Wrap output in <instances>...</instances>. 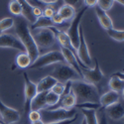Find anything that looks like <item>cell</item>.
<instances>
[{
	"label": "cell",
	"mask_w": 124,
	"mask_h": 124,
	"mask_svg": "<svg viewBox=\"0 0 124 124\" xmlns=\"http://www.w3.org/2000/svg\"><path fill=\"white\" fill-rule=\"evenodd\" d=\"M15 24V32L18 37V39L21 41V43L26 49V53L29 55L31 61L33 62L40 56V51L35 43V40L32 36L30 30V26L28 24V21L22 16H17L16 19H14Z\"/></svg>",
	"instance_id": "obj_1"
},
{
	"label": "cell",
	"mask_w": 124,
	"mask_h": 124,
	"mask_svg": "<svg viewBox=\"0 0 124 124\" xmlns=\"http://www.w3.org/2000/svg\"><path fill=\"white\" fill-rule=\"evenodd\" d=\"M70 89L77 97V101L81 102H99V93L96 85L88 84L84 79L70 81Z\"/></svg>",
	"instance_id": "obj_2"
},
{
	"label": "cell",
	"mask_w": 124,
	"mask_h": 124,
	"mask_svg": "<svg viewBox=\"0 0 124 124\" xmlns=\"http://www.w3.org/2000/svg\"><path fill=\"white\" fill-rule=\"evenodd\" d=\"M41 113V120L44 123H52V122H57V121H62L70 119L77 115V109H64V108H55V109H50V108H45L40 111Z\"/></svg>",
	"instance_id": "obj_3"
},
{
	"label": "cell",
	"mask_w": 124,
	"mask_h": 124,
	"mask_svg": "<svg viewBox=\"0 0 124 124\" xmlns=\"http://www.w3.org/2000/svg\"><path fill=\"white\" fill-rule=\"evenodd\" d=\"M35 43L40 50H45L53 47L56 43V35L51 28H40L31 31Z\"/></svg>",
	"instance_id": "obj_4"
},
{
	"label": "cell",
	"mask_w": 124,
	"mask_h": 124,
	"mask_svg": "<svg viewBox=\"0 0 124 124\" xmlns=\"http://www.w3.org/2000/svg\"><path fill=\"white\" fill-rule=\"evenodd\" d=\"M65 59L61 51H50L46 54L40 55L29 67L30 69H42L54 64L64 63Z\"/></svg>",
	"instance_id": "obj_5"
},
{
	"label": "cell",
	"mask_w": 124,
	"mask_h": 124,
	"mask_svg": "<svg viewBox=\"0 0 124 124\" xmlns=\"http://www.w3.org/2000/svg\"><path fill=\"white\" fill-rule=\"evenodd\" d=\"M51 76L55 78L58 81L63 82V84H66L67 81L80 79L81 78V76L74 68H71L68 64H63V63H60V65H58L54 69Z\"/></svg>",
	"instance_id": "obj_6"
},
{
	"label": "cell",
	"mask_w": 124,
	"mask_h": 124,
	"mask_svg": "<svg viewBox=\"0 0 124 124\" xmlns=\"http://www.w3.org/2000/svg\"><path fill=\"white\" fill-rule=\"evenodd\" d=\"M88 8L86 6H85L84 8H81L79 10V12L77 13V15H75V17L73 18V21L70 24L69 28H68V36L70 38V41L73 47L78 50V44H79V27H80V22L81 19L84 17L85 13L86 12V10Z\"/></svg>",
	"instance_id": "obj_7"
},
{
	"label": "cell",
	"mask_w": 124,
	"mask_h": 124,
	"mask_svg": "<svg viewBox=\"0 0 124 124\" xmlns=\"http://www.w3.org/2000/svg\"><path fill=\"white\" fill-rule=\"evenodd\" d=\"M77 52H78V58L80 61L81 65L85 68H90L92 59L88 50V46L85 37L84 30H82V26L79 27V44Z\"/></svg>",
	"instance_id": "obj_8"
},
{
	"label": "cell",
	"mask_w": 124,
	"mask_h": 124,
	"mask_svg": "<svg viewBox=\"0 0 124 124\" xmlns=\"http://www.w3.org/2000/svg\"><path fill=\"white\" fill-rule=\"evenodd\" d=\"M23 77H24V112L26 114H28L30 112L31 101L38 93L37 84H35L34 81H32L29 78L27 73H24Z\"/></svg>",
	"instance_id": "obj_9"
},
{
	"label": "cell",
	"mask_w": 124,
	"mask_h": 124,
	"mask_svg": "<svg viewBox=\"0 0 124 124\" xmlns=\"http://www.w3.org/2000/svg\"><path fill=\"white\" fill-rule=\"evenodd\" d=\"M81 77L85 81L91 85H96L103 78V73L97 60H94V68H81Z\"/></svg>",
	"instance_id": "obj_10"
},
{
	"label": "cell",
	"mask_w": 124,
	"mask_h": 124,
	"mask_svg": "<svg viewBox=\"0 0 124 124\" xmlns=\"http://www.w3.org/2000/svg\"><path fill=\"white\" fill-rule=\"evenodd\" d=\"M0 48H10L19 51L20 53H26V49L18 39L17 36L13 34L3 33L0 35Z\"/></svg>",
	"instance_id": "obj_11"
},
{
	"label": "cell",
	"mask_w": 124,
	"mask_h": 124,
	"mask_svg": "<svg viewBox=\"0 0 124 124\" xmlns=\"http://www.w3.org/2000/svg\"><path fill=\"white\" fill-rule=\"evenodd\" d=\"M0 116L5 124H14L21 118L18 110L9 107L1 99H0Z\"/></svg>",
	"instance_id": "obj_12"
},
{
	"label": "cell",
	"mask_w": 124,
	"mask_h": 124,
	"mask_svg": "<svg viewBox=\"0 0 124 124\" xmlns=\"http://www.w3.org/2000/svg\"><path fill=\"white\" fill-rule=\"evenodd\" d=\"M60 49H61L60 50L61 53L63 54V56H64L65 62H67V64L69 66H70L71 68H74L78 71V73L81 76V68H85V67L81 65V63H80V61L78 60V58L70 50H69V49H67L65 47L60 46Z\"/></svg>",
	"instance_id": "obj_13"
},
{
	"label": "cell",
	"mask_w": 124,
	"mask_h": 124,
	"mask_svg": "<svg viewBox=\"0 0 124 124\" xmlns=\"http://www.w3.org/2000/svg\"><path fill=\"white\" fill-rule=\"evenodd\" d=\"M105 114L112 120H120L124 118V102L120 100L114 104L104 108Z\"/></svg>",
	"instance_id": "obj_14"
},
{
	"label": "cell",
	"mask_w": 124,
	"mask_h": 124,
	"mask_svg": "<svg viewBox=\"0 0 124 124\" xmlns=\"http://www.w3.org/2000/svg\"><path fill=\"white\" fill-rule=\"evenodd\" d=\"M120 98V94L116 91L109 90L103 93L101 96H99V103L102 108H106L114 103L118 102Z\"/></svg>",
	"instance_id": "obj_15"
},
{
	"label": "cell",
	"mask_w": 124,
	"mask_h": 124,
	"mask_svg": "<svg viewBox=\"0 0 124 124\" xmlns=\"http://www.w3.org/2000/svg\"><path fill=\"white\" fill-rule=\"evenodd\" d=\"M47 92H38L35 95V97L31 101L30 105V111L35 110V111H41L42 109H45L47 107V102H46V95Z\"/></svg>",
	"instance_id": "obj_16"
},
{
	"label": "cell",
	"mask_w": 124,
	"mask_h": 124,
	"mask_svg": "<svg viewBox=\"0 0 124 124\" xmlns=\"http://www.w3.org/2000/svg\"><path fill=\"white\" fill-rule=\"evenodd\" d=\"M94 9H95V13H96V16L98 18L100 26L105 31L110 29V28H112L113 27V22H112L111 18L108 16V14L105 11H103L102 9H100L97 5L94 7Z\"/></svg>",
	"instance_id": "obj_17"
},
{
	"label": "cell",
	"mask_w": 124,
	"mask_h": 124,
	"mask_svg": "<svg viewBox=\"0 0 124 124\" xmlns=\"http://www.w3.org/2000/svg\"><path fill=\"white\" fill-rule=\"evenodd\" d=\"M57 81L58 80L52 76H47V77L43 78L42 79H40V81L37 84V91L38 92L49 91L57 84Z\"/></svg>",
	"instance_id": "obj_18"
},
{
	"label": "cell",
	"mask_w": 124,
	"mask_h": 124,
	"mask_svg": "<svg viewBox=\"0 0 124 124\" xmlns=\"http://www.w3.org/2000/svg\"><path fill=\"white\" fill-rule=\"evenodd\" d=\"M18 2L21 5V8H22V17H24L28 23H31L32 25L35 21H36V17L33 15V7L31 6L26 0H18Z\"/></svg>",
	"instance_id": "obj_19"
},
{
	"label": "cell",
	"mask_w": 124,
	"mask_h": 124,
	"mask_svg": "<svg viewBox=\"0 0 124 124\" xmlns=\"http://www.w3.org/2000/svg\"><path fill=\"white\" fill-rule=\"evenodd\" d=\"M52 27H55L58 28V26H56L53 21H52L51 18H47L45 16H41L39 18L36 19V21L30 26V30H35V29H40V28H52ZM59 29V28H58Z\"/></svg>",
	"instance_id": "obj_20"
},
{
	"label": "cell",
	"mask_w": 124,
	"mask_h": 124,
	"mask_svg": "<svg viewBox=\"0 0 124 124\" xmlns=\"http://www.w3.org/2000/svg\"><path fill=\"white\" fill-rule=\"evenodd\" d=\"M57 12L67 22V21H70V20H71L75 17V15H76V9L74 7L68 5V4H64V5H62L59 8V10Z\"/></svg>",
	"instance_id": "obj_21"
},
{
	"label": "cell",
	"mask_w": 124,
	"mask_h": 124,
	"mask_svg": "<svg viewBox=\"0 0 124 124\" xmlns=\"http://www.w3.org/2000/svg\"><path fill=\"white\" fill-rule=\"evenodd\" d=\"M108 85L110 87V90L116 91L118 93H120V92L124 90V79H121L115 75H112L108 81Z\"/></svg>",
	"instance_id": "obj_22"
},
{
	"label": "cell",
	"mask_w": 124,
	"mask_h": 124,
	"mask_svg": "<svg viewBox=\"0 0 124 124\" xmlns=\"http://www.w3.org/2000/svg\"><path fill=\"white\" fill-rule=\"evenodd\" d=\"M86 124H98L97 120V110L95 109H81Z\"/></svg>",
	"instance_id": "obj_23"
},
{
	"label": "cell",
	"mask_w": 124,
	"mask_h": 124,
	"mask_svg": "<svg viewBox=\"0 0 124 124\" xmlns=\"http://www.w3.org/2000/svg\"><path fill=\"white\" fill-rule=\"evenodd\" d=\"M32 61H31L29 55L27 53H20L16 57V65L20 69H27L31 66Z\"/></svg>",
	"instance_id": "obj_24"
},
{
	"label": "cell",
	"mask_w": 124,
	"mask_h": 124,
	"mask_svg": "<svg viewBox=\"0 0 124 124\" xmlns=\"http://www.w3.org/2000/svg\"><path fill=\"white\" fill-rule=\"evenodd\" d=\"M106 32L111 39L117 41V42H124V30H118L112 27L106 30Z\"/></svg>",
	"instance_id": "obj_25"
},
{
	"label": "cell",
	"mask_w": 124,
	"mask_h": 124,
	"mask_svg": "<svg viewBox=\"0 0 124 124\" xmlns=\"http://www.w3.org/2000/svg\"><path fill=\"white\" fill-rule=\"evenodd\" d=\"M9 11L15 16H22V8L18 0H10L8 4Z\"/></svg>",
	"instance_id": "obj_26"
},
{
	"label": "cell",
	"mask_w": 124,
	"mask_h": 124,
	"mask_svg": "<svg viewBox=\"0 0 124 124\" xmlns=\"http://www.w3.org/2000/svg\"><path fill=\"white\" fill-rule=\"evenodd\" d=\"M14 24H15V21H14L13 18H11V17H5V18L0 20V31H1L2 33H4L5 31L13 28Z\"/></svg>",
	"instance_id": "obj_27"
},
{
	"label": "cell",
	"mask_w": 124,
	"mask_h": 124,
	"mask_svg": "<svg viewBox=\"0 0 124 124\" xmlns=\"http://www.w3.org/2000/svg\"><path fill=\"white\" fill-rule=\"evenodd\" d=\"M60 95L56 94L55 92L52 90H49L46 95V102H47V107H53L55 106L60 100Z\"/></svg>",
	"instance_id": "obj_28"
},
{
	"label": "cell",
	"mask_w": 124,
	"mask_h": 124,
	"mask_svg": "<svg viewBox=\"0 0 124 124\" xmlns=\"http://www.w3.org/2000/svg\"><path fill=\"white\" fill-rule=\"evenodd\" d=\"M75 108H79V109H99L101 108V105L99 102H90V101H86V102H81V103H77Z\"/></svg>",
	"instance_id": "obj_29"
},
{
	"label": "cell",
	"mask_w": 124,
	"mask_h": 124,
	"mask_svg": "<svg viewBox=\"0 0 124 124\" xmlns=\"http://www.w3.org/2000/svg\"><path fill=\"white\" fill-rule=\"evenodd\" d=\"M114 0H97V6L102 9L103 11H109L114 5Z\"/></svg>",
	"instance_id": "obj_30"
},
{
	"label": "cell",
	"mask_w": 124,
	"mask_h": 124,
	"mask_svg": "<svg viewBox=\"0 0 124 124\" xmlns=\"http://www.w3.org/2000/svg\"><path fill=\"white\" fill-rule=\"evenodd\" d=\"M65 89H66V84H63V82H60V81H57V84L52 87V91L55 92L56 94L58 95H63V93L65 92Z\"/></svg>",
	"instance_id": "obj_31"
},
{
	"label": "cell",
	"mask_w": 124,
	"mask_h": 124,
	"mask_svg": "<svg viewBox=\"0 0 124 124\" xmlns=\"http://www.w3.org/2000/svg\"><path fill=\"white\" fill-rule=\"evenodd\" d=\"M97 120H98V124H108L104 108L101 107V108L98 109V111H97Z\"/></svg>",
	"instance_id": "obj_32"
},
{
	"label": "cell",
	"mask_w": 124,
	"mask_h": 124,
	"mask_svg": "<svg viewBox=\"0 0 124 124\" xmlns=\"http://www.w3.org/2000/svg\"><path fill=\"white\" fill-rule=\"evenodd\" d=\"M53 4H49L44 10H43V16H45V17H47V18H52L53 17V15L56 13V11H55V9H54V7L52 6Z\"/></svg>",
	"instance_id": "obj_33"
},
{
	"label": "cell",
	"mask_w": 124,
	"mask_h": 124,
	"mask_svg": "<svg viewBox=\"0 0 124 124\" xmlns=\"http://www.w3.org/2000/svg\"><path fill=\"white\" fill-rule=\"evenodd\" d=\"M28 117L31 122H35L38 120H41V113L40 111H35V110H31L28 113Z\"/></svg>",
	"instance_id": "obj_34"
},
{
	"label": "cell",
	"mask_w": 124,
	"mask_h": 124,
	"mask_svg": "<svg viewBox=\"0 0 124 124\" xmlns=\"http://www.w3.org/2000/svg\"><path fill=\"white\" fill-rule=\"evenodd\" d=\"M64 1H65V4H68L71 7H74L77 10V8L80 7V3L82 0H64Z\"/></svg>",
	"instance_id": "obj_35"
},
{
	"label": "cell",
	"mask_w": 124,
	"mask_h": 124,
	"mask_svg": "<svg viewBox=\"0 0 124 124\" xmlns=\"http://www.w3.org/2000/svg\"><path fill=\"white\" fill-rule=\"evenodd\" d=\"M77 119H78V114L75 115L74 117L70 118V119L62 120V121H57V122H52V123H47V124H73Z\"/></svg>",
	"instance_id": "obj_36"
},
{
	"label": "cell",
	"mask_w": 124,
	"mask_h": 124,
	"mask_svg": "<svg viewBox=\"0 0 124 124\" xmlns=\"http://www.w3.org/2000/svg\"><path fill=\"white\" fill-rule=\"evenodd\" d=\"M33 15L36 17V18H39L43 15V9H41L40 7H33Z\"/></svg>",
	"instance_id": "obj_37"
},
{
	"label": "cell",
	"mask_w": 124,
	"mask_h": 124,
	"mask_svg": "<svg viewBox=\"0 0 124 124\" xmlns=\"http://www.w3.org/2000/svg\"><path fill=\"white\" fill-rule=\"evenodd\" d=\"M84 3L87 8L95 7L97 5V0H84Z\"/></svg>",
	"instance_id": "obj_38"
},
{
	"label": "cell",
	"mask_w": 124,
	"mask_h": 124,
	"mask_svg": "<svg viewBox=\"0 0 124 124\" xmlns=\"http://www.w3.org/2000/svg\"><path fill=\"white\" fill-rule=\"evenodd\" d=\"M39 1L43 2V3H46V4H54V3L58 2L59 0H39Z\"/></svg>",
	"instance_id": "obj_39"
},
{
	"label": "cell",
	"mask_w": 124,
	"mask_h": 124,
	"mask_svg": "<svg viewBox=\"0 0 124 124\" xmlns=\"http://www.w3.org/2000/svg\"><path fill=\"white\" fill-rule=\"evenodd\" d=\"M116 77H118V78H120L121 79H124V73H116V74H114Z\"/></svg>",
	"instance_id": "obj_40"
},
{
	"label": "cell",
	"mask_w": 124,
	"mask_h": 124,
	"mask_svg": "<svg viewBox=\"0 0 124 124\" xmlns=\"http://www.w3.org/2000/svg\"><path fill=\"white\" fill-rule=\"evenodd\" d=\"M32 124H46V123H44L42 120H38V121H35V122H31Z\"/></svg>",
	"instance_id": "obj_41"
},
{
	"label": "cell",
	"mask_w": 124,
	"mask_h": 124,
	"mask_svg": "<svg viewBox=\"0 0 124 124\" xmlns=\"http://www.w3.org/2000/svg\"><path fill=\"white\" fill-rule=\"evenodd\" d=\"M114 1H116V2L120 3V4H122V5L124 6V0H114Z\"/></svg>",
	"instance_id": "obj_42"
},
{
	"label": "cell",
	"mask_w": 124,
	"mask_h": 124,
	"mask_svg": "<svg viewBox=\"0 0 124 124\" xmlns=\"http://www.w3.org/2000/svg\"><path fill=\"white\" fill-rule=\"evenodd\" d=\"M80 124H86V122H85V118H84V119H82V120H81V123H80Z\"/></svg>",
	"instance_id": "obj_43"
},
{
	"label": "cell",
	"mask_w": 124,
	"mask_h": 124,
	"mask_svg": "<svg viewBox=\"0 0 124 124\" xmlns=\"http://www.w3.org/2000/svg\"><path fill=\"white\" fill-rule=\"evenodd\" d=\"M122 98H123V100H124V90L122 91Z\"/></svg>",
	"instance_id": "obj_44"
},
{
	"label": "cell",
	"mask_w": 124,
	"mask_h": 124,
	"mask_svg": "<svg viewBox=\"0 0 124 124\" xmlns=\"http://www.w3.org/2000/svg\"><path fill=\"white\" fill-rule=\"evenodd\" d=\"M0 124H3V122H0Z\"/></svg>",
	"instance_id": "obj_45"
},
{
	"label": "cell",
	"mask_w": 124,
	"mask_h": 124,
	"mask_svg": "<svg viewBox=\"0 0 124 124\" xmlns=\"http://www.w3.org/2000/svg\"><path fill=\"white\" fill-rule=\"evenodd\" d=\"M3 124H5V123H3ZM14 124H15V123H14Z\"/></svg>",
	"instance_id": "obj_46"
}]
</instances>
